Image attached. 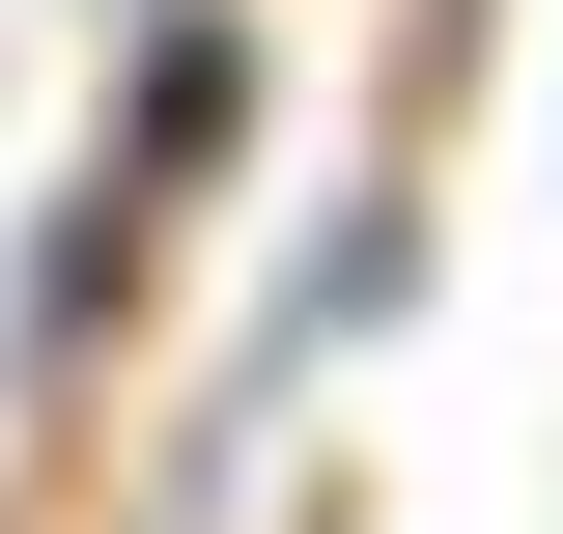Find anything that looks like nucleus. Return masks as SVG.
<instances>
[{
    "instance_id": "obj_2",
    "label": "nucleus",
    "mask_w": 563,
    "mask_h": 534,
    "mask_svg": "<svg viewBox=\"0 0 563 534\" xmlns=\"http://www.w3.org/2000/svg\"><path fill=\"white\" fill-rule=\"evenodd\" d=\"M254 85H282V29H254V0H113V113H85V141L198 225L225 169H254Z\"/></svg>"
},
{
    "instance_id": "obj_4",
    "label": "nucleus",
    "mask_w": 563,
    "mask_h": 534,
    "mask_svg": "<svg viewBox=\"0 0 563 534\" xmlns=\"http://www.w3.org/2000/svg\"><path fill=\"white\" fill-rule=\"evenodd\" d=\"M282 534H366V507H282Z\"/></svg>"
},
{
    "instance_id": "obj_1",
    "label": "nucleus",
    "mask_w": 563,
    "mask_h": 534,
    "mask_svg": "<svg viewBox=\"0 0 563 534\" xmlns=\"http://www.w3.org/2000/svg\"><path fill=\"white\" fill-rule=\"evenodd\" d=\"M141 254H169V198L85 141L57 198H29V254H0V422H85V366L141 337Z\"/></svg>"
},
{
    "instance_id": "obj_3",
    "label": "nucleus",
    "mask_w": 563,
    "mask_h": 534,
    "mask_svg": "<svg viewBox=\"0 0 563 534\" xmlns=\"http://www.w3.org/2000/svg\"><path fill=\"white\" fill-rule=\"evenodd\" d=\"M395 310H422V141H366L339 198L282 225V310H254V366H225V422H282L339 337H395Z\"/></svg>"
}]
</instances>
